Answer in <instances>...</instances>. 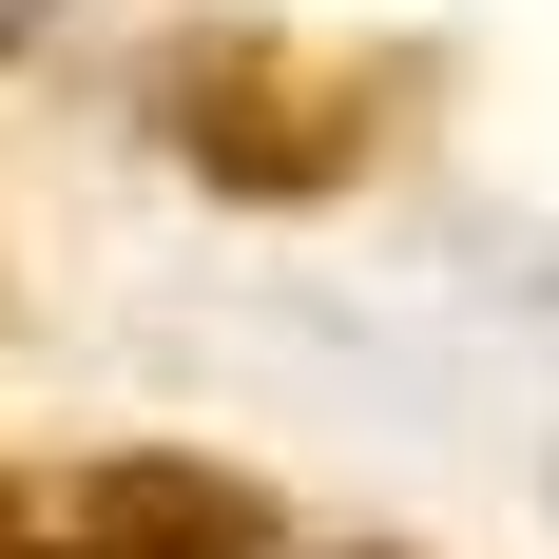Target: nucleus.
Returning <instances> with one entry per match:
<instances>
[{
    "label": "nucleus",
    "mask_w": 559,
    "mask_h": 559,
    "mask_svg": "<svg viewBox=\"0 0 559 559\" xmlns=\"http://www.w3.org/2000/svg\"><path fill=\"white\" fill-rule=\"evenodd\" d=\"M0 39H20V0H0Z\"/></svg>",
    "instance_id": "4"
},
{
    "label": "nucleus",
    "mask_w": 559,
    "mask_h": 559,
    "mask_svg": "<svg viewBox=\"0 0 559 559\" xmlns=\"http://www.w3.org/2000/svg\"><path fill=\"white\" fill-rule=\"evenodd\" d=\"M155 97H174V135L213 155V193H329V174L367 155V78H347V58H309V39H251V20H231V39H193Z\"/></svg>",
    "instance_id": "1"
},
{
    "label": "nucleus",
    "mask_w": 559,
    "mask_h": 559,
    "mask_svg": "<svg viewBox=\"0 0 559 559\" xmlns=\"http://www.w3.org/2000/svg\"><path fill=\"white\" fill-rule=\"evenodd\" d=\"M0 559H39V502H20V483H0Z\"/></svg>",
    "instance_id": "3"
},
{
    "label": "nucleus",
    "mask_w": 559,
    "mask_h": 559,
    "mask_svg": "<svg viewBox=\"0 0 559 559\" xmlns=\"http://www.w3.org/2000/svg\"><path fill=\"white\" fill-rule=\"evenodd\" d=\"M58 559H271V502L231 483V463H78V502H58Z\"/></svg>",
    "instance_id": "2"
},
{
    "label": "nucleus",
    "mask_w": 559,
    "mask_h": 559,
    "mask_svg": "<svg viewBox=\"0 0 559 559\" xmlns=\"http://www.w3.org/2000/svg\"><path fill=\"white\" fill-rule=\"evenodd\" d=\"M39 559H58V540H39Z\"/></svg>",
    "instance_id": "5"
}]
</instances>
